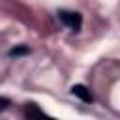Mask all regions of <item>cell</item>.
Here are the masks:
<instances>
[{
    "mask_svg": "<svg viewBox=\"0 0 120 120\" xmlns=\"http://www.w3.org/2000/svg\"><path fill=\"white\" fill-rule=\"evenodd\" d=\"M58 19L62 24H66L69 30L73 32H81L82 28V15L79 11H69V9H60L58 11Z\"/></svg>",
    "mask_w": 120,
    "mask_h": 120,
    "instance_id": "cell-1",
    "label": "cell"
},
{
    "mask_svg": "<svg viewBox=\"0 0 120 120\" xmlns=\"http://www.w3.org/2000/svg\"><path fill=\"white\" fill-rule=\"evenodd\" d=\"M24 114H26V116H45V112H43V111H39L34 103H28V105H26Z\"/></svg>",
    "mask_w": 120,
    "mask_h": 120,
    "instance_id": "cell-4",
    "label": "cell"
},
{
    "mask_svg": "<svg viewBox=\"0 0 120 120\" xmlns=\"http://www.w3.org/2000/svg\"><path fill=\"white\" fill-rule=\"evenodd\" d=\"M71 94L77 96V98H79L81 101H84V103H92V101H94L90 90H88L84 84H73V86H71Z\"/></svg>",
    "mask_w": 120,
    "mask_h": 120,
    "instance_id": "cell-2",
    "label": "cell"
},
{
    "mask_svg": "<svg viewBox=\"0 0 120 120\" xmlns=\"http://www.w3.org/2000/svg\"><path fill=\"white\" fill-rule=\"evenodd\" d=\"M9 105H11V101H9L8 98H0V112H2V111H6Z\"/></svg>",
    "mask_w": 120,
    "mask_h": 120,
    "instance_id": "cell-5",
    "label": "cell"
},
{
    "mask_svg": "<svg viewBox=\"0 0 120 120\" xmlns=\"http://www.w3.org/2000/svg\"><path fill=\"white\" fill-rule=\"evenodd\" d=\"M8 54H9V56H22V54H30V47H28V45H19V47H13Z\"/></svg>",
    "mask_w": 120,
    "mask_h": 120,
    "instance_id": "cell-3",
    "label": "cell"
}]
</instances>
